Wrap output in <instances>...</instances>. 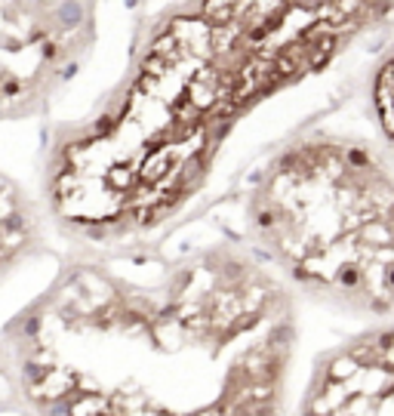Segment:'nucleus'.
Segmentation results:
<instances>
[{
  "mask_svg": "<svg viewBox=\"0 0 394 416\" xmlns=\"http://www.w3.org/2000/svg\"><path fill=\"white\" fill-rule=\"evenodd\" d=\"M296 336L293 290L243 250L142 278L83 247L0 330V379L40 416H284Z\"/></svg>",
  "mask_w": 394,
  "mask_h": 416,
  "instance_id": "obj_1",
  "label": "nucleus"
},
{
  "mask_svg": "<svg viewBox=\"0 0 394 416\" xmlns=\"http://www.w3.org/2000/svg\"><path fill=\"white\" fill-rule=\"evenodd\" d=\"M247 225L290 290L394 321V164L376 145L339 133L290 142L259 176Z\"/></svg>",
  "mask_w": 394,
  "mask_h": 416,
  "instance_id": "obj_2",
  "label": "nucleus"
},
{
  "mask_svg": "<svg viewBox=\"0 0 394 416\" xmlns=\"http://www.w3.org/2000/svg\"><path fill=\"white\" fill-rule=\"evenodd\" d=\"M86 43L83 0H0V120L43 111Z\"/></svg>",
  "mask_w": 394,
  "mask_h": 416,
  "instance_id": "obj_3",
  "label": "nucleus"
},
{
  "mask_svg": "<svg viewBox=\"0 0 394 416\" xmlns=\"http://www.w3.org/2000/svg\"><path fill=\"white\" fill-rule=\"evenodd\" d=\"M296 416H394V321L317 355Z\"/></svg>",
  "mask_w": 394,
  "mask_h": 416,
  "instance_id": "obj_4",
  "label": "nucleus"
},
{
  "mask_svg": "<svg viewBox=\"0 0 394 416\" xmlns=\"http://www.w3.org/2000/svg\"><path fill=\"white\" fill-rule=\"evenodd\" d=\"M43 222L40 204L0 170V281L43 250Z\"/></svg>",
  "mask_w": 394,
  "mask_h": 416,
  "instance_id": "obj_5",
  "label": "nucleus"
},
{
  "mask_svg": "<svg viewBox=\"0 0 394 416\" xmlns=\"http://www.w3.org/2000/svg\"><path fill=\"white\" fill-rule=\"evenodd\" d=\"M370 105L376 114V123L385 136V142L394 148V49L379 62L370 86Z\"/></svg>",
  "mask_w": 394,
  "mask_h": 416,
  "instance_id": "obj_6",
  "label": "nucleus"
},
{
  "mask_svg": "<svg viewBox=\"0 0 394 416\" xmlns=\"http://www.w3.org/2000/svg\"><path fill=\"white\" fill-rule=\"evenodd\" d=\"M0 416H40L28 401H22L12 389H6L0 395Z\"/></svg>",
  "mask_w": 394,
  "mask_h": 416,
  "instance_id": "obj_7",
  "label": "nucleus"
}]
</instances>
